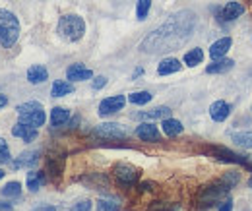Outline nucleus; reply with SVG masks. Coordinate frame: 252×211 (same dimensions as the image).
Masks as SVG:
<instances>
[{
    "instance_id": "obj_1",
    "label": "nucleus",
    "mask_w": 252,
    "mask_h": 211,
    "mask_svg": "<svg viewBox=\"0 0 252 211\" xmlns=\"http://www.w3.org/2000/svg\"><path fill=\"white\" fill-rule=\"evenodd\" d=\"M196 28V16L190 10H183L179 14H173L163 26L154 30L142 43L140 51L148 55H159V53H169L177 51L183 47L192 31Z\"/></svg>"
},
{
    "instance_id": "obj_6",
    "label": "nucleus",
    "mask_w": 252,
    "mask_h": 211,
    "mask_svg": "<svg viewBox=\"0 0 252 211\" xmlns=\"http://www.w3.org/2000/svg\"><path fill=\"white\" fill-rule=\"evenodd\" d=\"M113 175H115L117 182H119L121 186H125V188L134 186V184L138 182V179H140V171H138L136 167L128 165V163H117L115 169H113Z\"/></svg>"
},
{
    "instance_id": "obj_37",
    "label": "nucleus",
    "mask_w": 252,
    "mask_h": 211,
    "mask_svg": "<svg viewBox=\"0 0 252 211\" xmlns=\"http://www.w3.org/2000/svg\"><path fill=\"white\" fill-rule=\"evenodd\" d=\"M32 211H59V208H55V206H39V208H35Z\"/></svg>"
},
{
    "instance_id": "obj_30",
    "label": "nucleus",
    "mask_w": 252,
    "mask_h": 211,
    "mask_svg": "<svg viewBox=\"0 0 252 211\" xmlns=\"http://www.w3.org/2000/svg\"><path fill=\"white\" fill-rule=\"evenodd\" d=\"M99 208H101V211H121V208H119L117 204L107 202V200H101V202H99Z\"/></svg>"
},
{
    "instance_id": "obj_23",
    "label": "nucleus",
    "mask_w": 252,
    "mask_h": 211,
    "mask_svg": "<svg viewBox=\"0 0 252 211\" xmlns=\"http://www.w3.org/2000/svg\"><path fill=\"white\" fill-rule=\"evenodd\" d=\"M45 173H41V171H32V173H28V188L32 190V192H37L39 188H43V184H45Z\"/></svg>"
},
{
    "instance_id": "obj_12",
    "label": "nucleus",
    "mask_w": 252,
    "mask_h": 211,
    "mask_svg": "<svg viewBox=\"0 0 252 211\" xmlns=\"http://www.w3.org/2000/svg\"><path fill=\"white\" fill-rule=\"evenodd\" d=\"M169 117H171V109L169 107H156L152 111H144V113L132 115V119H138V121H158V119L165 121Z\"/></svg>"
},
{
    "instance_id": "obj_39",
    "label": "nucleus",
    "mask_w": 252,
    "mask_h": 211,
    "mask_svg": "<svg viewBox=\"0 0 252 211\" xmlns=\"http://www.w3.org/2000/svg\"><path fill=\"white\" fill-rule=\"evenodd\" d=\"M6 103H8L6 95H2V93H0V109H2V107H6Z\"/></svg>"
},
{
    "instance_id": "obj_38",
    "label": "nucleus",
    "mask_w": 252,
    "mask_h": 211,
    "mask_svg": "<svg viewBox=\"0 0 252 211\" xmlns=\"http://www.w3.org/2000/svg\"><path fill=\"white\" fill-rule=\"evenodd\" d=\"M0 211H14V208L10 204H6V202H0Z\"/></svg>"
},
{
    "instance_id": "obj_40",
    "label": "nucleus",
    "mask_w": 252,
    "mask_h": 211,
    "mask_svg": "<svg viewBox=\"0 0 252 211\" xmlns=\"http://www.w3.org/2000/svg\"><path fill=\"white\" fill-rule=\"evenodd\" d=\"M144 74V68H136V72H134V78H138V76H142Z\"/></svg>"
},
{
    "instance_id": "obj_15",
    "label": "nucleus",
    "mask_w": 252,
    "mask_h": 211,
    "mask_svg": "<svg viewBox=\"0 0 252 211\" xmlns=\"http://www.w3.org/2000/svg\"><path fill=\"white\" fill-rule=\"evenodd\" d=\"M12 134L16 136V138H22L24 142H33L35 138H37V128H33L30 124H24V122H18L14 128H12Z\"/></svg>"
},
{
    "instance_id": "obj_25",
    "label": "nucleus",
    "mask_w": 252,
    "mask_h": 211,
    "mask_svg": "<svg viewBox=\"0 0 252 211\" xmlns=\"http://www.w3.org/2000/svg\"><path fill=\"white\" fill-rule=\"evenodd\" d=\"M231 140L241 146V148H249L252 150V132H233L231 134Z\"/></svg>"
},
{
    "instance_id": "obj_19",
    "label": "nucleus",
    "mask_w": 252,
    "mask_h": 211,
    "mask_svg": "<svg viewBox=\"0 0 252 211\" xmlns=\"http://www.w3.org/2000/svg\"><path fill=\"white\" fill-rule=\"evenodd\" d=\"M235 66V60L233 59H218V60H214L208 68H206V72L208 74H225V72H229L231 68Z\"/></svg>"
},
{
    "instance_id": "obj_29",
    "label": "nucleus",
    "mask_w": 252,
    "mask_h": 211,
    "mask_svg": "<svg viewBox=\"0 0 252 211\" xmlns=\"http://www.w3.org/2000/svg\"><path fill=\"white\" fill-rule=\"evenodd\" d=\"M150 8H152V0H138V8H136V16L140 22H144L150 14Z\"/></svg>"
},
{
    "instance_id": "obj_36",
    "label": "nucleus",
    "mask_w": 252,
    "mask_h": 211,
    "mask_svg": "<svg viewBox=\"0 0 252 211\" xmlns=\"http://www.w3.org/2000/svg\"><path fill=\"white\" fill-rule=\"evenodd\" d=\"M154 186H156L154 182H142V184H140V190H142V192H150V190H154Z\"/></svg>"
},
{
    "instance_id": "obj_7",
    "label": "nucleus",
    "mask_w": 252,
    "mask_h": 211,
    "mask_svg": "<svg viewBox=\"0 0 252 211\" xmlns=\"http://www.w3.org/2000/svg\"><path fill=\"white\" fill-rule=\"evenodd\" d=\"M94 134L99 138H107V140H126L128 138V130L123 124H117V122L99 124L94 130Z\"/></svg>"
},
{
    "instance_id": "obj_8",
    "label": "nucleus",
    "mask_w": 252,
    "mask_h": 211,
    "mask_svg": "<svg viewBox=\"0 0 252 211\" xmlns=\"http://www.w3.org/2000/svg\"><path fill=\"white\" fill-rule=\"evenodd\" d=\"M126 105V97L125 95H113V97H107L99 103V115L101 117H109V115H115L119 111H123V107Z\"/></svg>"
},
{
    "instance_id": "obj_2",
    "label": "nucleus",
    "mask_w": 252,
    "mask_h": 211,
    "mask_svg": "<svg viewBox=\"0 0 252 211\" xmlns=\"http://www.w3.org/2000/svg\"><path fill=\"white\" fill-rule=\"evenodd\" d=\"M18 37H20L18 18L8 10H0V45L4 49H10L16 45Z\"/></svg>"
},
{
    "instance_id": "obj_11",
    "label": "nucleus",
    "mask_w": 252,
    "mask_h": 211,
    "mask_svg": "<svg viewBox=\"0 0 252 211\" xmlns=\"http://www.w3.org/2000/svg\"><path fill=\"white\" fill-rule=\"evenodd\" d=\"M241 14H245V6H243L241 2L231 0V2H227V4L223 6V10L220 12V20L221 22H233V20H237Z\"/></svg>"
},
{
    "instance_id": "obj_4",
    "label": "nucleus",
    "mask_w": 252,
    "mask_h": 211,
    "mask_svg": "<svg viewBox=\"0 0 252 211\" xmlns=\"http://www.w3.org/2000/svg\"><path fill=\"white\" fill-rule=\"evenodd\" d=\"M231 188L227 184H223L221 181L214 182L210 186H204L198 194V204L200 208H212V206H220L223 200H227Z\"/></svg>"
},
{
    "instance_id": "obj_27",
    "label": "nucleus",
    "mask_w": 252,
    "mask_h": 211,
    "mask_svg": "<svg viewBox=\"0 0 252 211\" xmlns=\"http://www.w3.org/2000/svg\"><path fill=\"white\" fill-rule=\"evenodd\" d=\"M152 93L150 91H136V93H130L128 95V101L132 103V105H148L150 101H152Z\"/></svg>"
},
{
    "instance_id": "obj_22",
    "label": "nucleus",
    "mask_w": 252,
    "mask_h": 211,
    "mask_svg": "<svg viewBox=\"0 0 252 211\" xmlns=\"http://www.w3.org/2000/svg\"><path fill=\"white\" fill-rule=\"evenodd\" d=\"M74 93V84L72 82H64V80H57L51 88V95L53 97H64V95H70Z\"/></svg>"
},
{
    "instance_id": "obj_43",
    "label": "nucleus",
    "mask_w": 252,
    "mask_h": 211,
    "mask_svg": "<svg viewBox=\"0 0 252 211\" xmlns=\"http://www.w3.org/2000/svg\"><path fill=\"white\" fill-rule=\"evenodd\" d=\"M249 184H251V188H252V179H251V182H249Z\"/></svg>"
},
{
    "instance_id": "obj_13",
    "label": "nucleus",
    "mask_w": 252,
    "mask_h": 211,
    "mask_svg": "<svg viewBox=\"0 0 252 211\" xmlns=\"http://www.w3.org/2000/svg\"><path fill=\"white\" fill-rule=\"evenodd\" d=\"M231 45H233V39H231V37H221V39H218V41L210 47V57H212V60L223 59V57L229 53Z\"/></svg>"
},
{
    "instance_id": "obj_3",
    "label": "nucleus",
    "mask_w": 252,
    "mask_h": 211,
    "mask_svg": "<svg viewBox=\"0 0 252 211\" xmlns=\"http://www.w3.org/2000/svg\"><path fill=\"white\" fill-rule=\"evenodd\" d=\"M57 31H59V35L63 37L64 41L76 43V41H80V39L84 37V33H86V24H84V20H82L80 16L68 14V16H63V18L59 20Z\"/></svg>"
},
{
    "instance_id": "obj_16",
    "label": "nucleus",
    "mask_w": 252,
    "mask_h": 211,
    "mask_svg": "<svg viewBox=\"0 0 252 211\" xmlns=\"http://www.w3.org/2000/svg\"><path fill=\"white\" fill-rule=\"evenodd\" d=\"M47 80H49V72H47V68H45V66L35 64V66H32V68L28 70V82L33 84V86L43 84V82H47Z\"/></svg>"
},
{
    "instance_id": "obj_21",
    "label": "nucleus",
    "mask_w": 252,
    "mask_h": 211,
    "mask_svg": "<svg viewBox=\"0 0 252 211\" xmlns=\"http://www.w3.org/2000/svg\"><path fill=\"white\" fill-rule=\"evenodd\" d=\"M39 161V151H24L16 163H12L14 169H22V167H33Z\"/></svg>"
},
{
    "instance_id": "obj_24",
    "label": "nucleus",
    "mask_w": 252,
    "mask_h": 211,
    "mask_svg": "<svg viewBox=\"0 0 252 211\" xmlns=\"http://www.w3.org/2000/svg\"><path fill=\"white\" fill-rule=\"evenodd\" d=\"M0 194L4 196V198H12V200H18L20 196H22V184L20 182H8L2 190H0Z\"/></svg>"
},
{
    "instance_id": "obj_5",
    "label": "nucleus",
    "mask_w": 252,
    "mask_h": 211,
    "mask_svg": "<svg viewBox=\"0 0 252 211\" xmlns=\"http://www.w3.org/2000/svg\"><path fill=\"white\" fill-rule=\"evenodd\" d=\"M16 111H18L20 122H24V124H30L33 128H39V126L45 124V111H43V105L37 103V101H28V103H24V105H18Z\"/></svg>"
},
{
    "instance_id": "obj_41",
    "label": "nucleus",
    "mask_w": 252,
    "mask_h": 211,
    "mask_svg": "<svg viewBox=\"0 0 252 211\" xmlns=\"http://www.w3.org/2000/svg\"><path fill=\"white\" fill-rule=\"evenodd\" d=\"M4 146H6V142H4L2 138H0V148H4Z\"/></svg>"
},
{
    "instance_id": "obj_14",
    "label": "nucleus",
    "mask_w": 252,
    "mask_h": 211,
    "mask_svg": "<svg viewBox=\"0 0 252 211\" xmlns=\"http://www.w3.org/2000/svg\"><path fill=\"white\" fill-rule=\"evenodd\" d=\"M229 115H231V105H229V103H225V101H216V103H212V107H210V117H212V121L225 122L229 119Z\"/></svg>"
},
{
    "instance_id": "obj_28",
    "label": "nucleus",
    "mask_w": 252,
    "mask_h": 211,
    "mask_svg": "<svg viewBox=\"0 0 252 211\" xmlns=\"http://www.w3.org/2000/svg\"><path fill=\"white\" fill-rule=\"evenodd\" d=\"M223 184H227L229 188H235L239 182H241V173L239 171H229V173H225L223 177L220 179Z\"/></svg>"
},
{
    "instance_id": "obj_34",
    "label": "nucleus",
    "mask_w": 252,
    "mask_h": 211,
    "mask_svg": "<svg viewBox=\"0 0 252 211\" xmlns=\"http://www.w3.org/2000/svg\"><path fill=\"white\" fill-rule=\"evenodd\" d=\"M218 211H233V200H231V198L223 200V202L220 204V210Z\"/></svg>"
},
{
    "instance_id": "obj_20",
    "label": "nucleus",
    "mask_w": 252,
    "mask_h": 211,
    "mask_svg": "<svg viewBox=\"0 0 252 211\" xmlns=\"http://www.w3.org/2000/svg\"><path fill=\"white\" fill-rule=\"evenodd\" d=\"M68 121H70V111H68V109H64V107H55V109L51 111V126L61 128V126H64Z\"/></svg>"
},
{
    "instance_id": "obj_10",
    "label": "nucleus",
    "mask_w": 252,
    "mask_h": 211,
    "mask_svg": "<svg viewBox=\"0 0 252 211\" xmlns=\"http://www.w3.org/2000/svg\"><path fill=\"white\" fill-rule=\"evenodd\" d=\"M136 136L142 140V142H159L161 140V134H159L158 126L154 122H142L138 128H136Z\"/></svg>"
},
{
    "instance_id": "obj_35",
    "label": "nucleus",
    "mask_w": 252,
    "mask_h": 211,
    "mask_svg": "<svg viewBox=\"0 0 252 211\" xmlns=\"http://www.w3.org/2000/svg\"><path fill=\"white\" fill-rule=\"evenodd\" d=\"M8 161H10V151L4 146V148H0V163H8Z\"/></svg>"
},
{
    "instance_id": "obj_17",
    "label": "nucleus",
    "mask_w": 252,
    "mask_h": 211,
    "mask_svg": "<svg viewBox=\"0 0 252 211\" xmlns=\"http://www.w3.org/2000/svg\"><path fill=\"white\" fill-rule=\"evenodd\" d=\"M181 68H183V64L179 59H163L158 66V74L159 76H171V74L179 72Z\"/></svg>"
},
{
    "instance_id": "obj_42",
    "label": "nucleus",
    "mask_w": 252,
    "mask_h": 211,
    "mask_svg": "<svg viewBox=\"0 0 252 211\" xmlns=\"http://www.w3.org/2000/svg\"><path fill=\"white\" fill-rule=\"evenodd\" d=\"M2 179H4V171L0 169V181H2Z\"/></svg>"
},
{
    "instance_id": "obj_32",
    "label": "nucleus",
    "mask_w": 252,
    "mask_h": 211,
    "mask_svg": "<svg viewBox=\"0 0 252 211\" xmlns=\"http://www.w3.org/2000/svg\"><path fill=\"white\" fill-rule=\"evenodd\" d=\"M105 86H107V78H105V76H97V78H94V82H92V88H94L95 91L103 90Z\"/></svg>"
},
{
    "instance_id": "obj_18",
    "label": "nucleus",
    "mask_w": 252,
    "mask_h": 211,
    "mask_svg": "<svg viewBox=\"0 0 252 211\" xmlns=\"http://www.w3.org/2000/svg\"><path fill=\"white\" fill-rule=\"evenodd\" d=\"M161 128H163V132H165V136H169V138H175V136H179V134H183V130H185V126H183V122L177 121V119H165V121L161 122Z\"/></svg>"
},
{
    "instance_id": "obj_31",
    "label": "nucleus",
    "mask_w": 252,
    "mask_h": 211,
    "mask_svg": "<svg viewBox=\"0 0 252 211\" xmlns=\"http://www.w3.org/2000/svg\"><path fill=\"white\" fill-rule=\"evenodd\" d=\"M72 211H92V202L90 200H82L72 208Z\"/></svg>"
},
{
    "instance_id": "obj_33",
    "label": "nucleus",
    "mask_w": 252,
    "mask_h": 211,
    "mask_svg": "<svg viewBox=\"0 0 252 211\" xmlns=\"http://www.w3.org/2000/svg\"><path fill=\"white\" fill-rule=\"evenodd\" d=\"M150 211H177V208H171V206H167V204H161V202H156Z\"/></svg>"
},
{
    "instance_id": "obj_26",
    "label": "nucleus",
    "mask_w": 252,
    "mask_h": 211,
    "mask_svg": "<svg viewBox=\"0 0 252 211\" xmlns=\"http://www.w3.org/2000/svg\"><path fill=\"white\" fill-rule=\"evenodd\" d=\"M202 60H204V51H202V49H192V51H189V53L185 55V64L190 66V68L202 64Z\"/></svg>"
},
{
    "instance_id": "obj_9",
    "label": "nucleus",
    "mask_w": 252,
    "mask_h": 211,
    "mask_svg": "<svg viewBox=\"0 0 252 211\" xmlns=\"http://www.w3.org/2000/svg\"><path fill=\"white\" fill-rule=\"evenodd\" d=\"M66 78H68V82H86V80L94 78V72L90 68H86L82 62H76L66 68Z\"/></svg>"
}]
</instances>
